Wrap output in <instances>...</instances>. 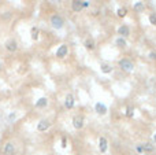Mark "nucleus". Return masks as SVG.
<instances>
[{
  "label": "nucleus",
  "mask_w": 156,
  "mask_h": 155,
  "mask_svg": "<svg viewBox=\"0 0 156 155\" xmlns=\"http://www.w3.org/2000/svg\"><path fill=\"white\" fill-rule=\"evenodd\" d=\"M76 106V98H74L73 93H67L65 98V107L66 110H73Z\"/></svg>",
  "instance_id": "6"
},
{
  "label": "nucleus",
  "mask_w": 156,
  "mask_h": 155,
  "mask_svg": "<svg viewBox=\"0 0 156 155\" xmlns=\"http://www.w3.org/2000/svg\"><path fill=\"white\" fill-rule=\"evenodd\" d=\"M125 115L126 117H133L134 115V109H133L132 106H126V109H125Z\"/></svg>",
  "instance_id": "22"
},
{
  "label": "nucleus",
  "mask_w": 156,
  "mask_h": 155,
  "mask_svg": "<svg viewBox=\"0 0 156 155\" xmlns=\"http://www.w3.org/2000/svg\"><path fill=\"white\" fill-rule=\"evenodd\" d=\"M148 19H149V23L154 25V26H156V13H151V14H149Z\"/></svg>",
  "instance_id": "24"
},
{
  "label": "nucleus",
  "mask_w": 156,
  "mask_h": 155,
  "mask_svg": "<svg viewBox=\"0 0 156 155\" xmlns=\"http://www.w3.org/2000/svg\"><path fill=\"white\" fill-rule=\"evenodd\" d=\"M49 2H54V3H60L62 0H49Z\"/></svg>",
  "instance_id": "28"
},
{
  "label": "nucleus",
  "mask_w": 156,
  "mask_h": 155,
  "mask_svg": "<svg viewBox=\"0 0 156 155\" xmlns=\"http://www.w3.org/2000/svg\"><path fill=\"white\" fill-rule=\"evenodd\" d=\"M118 66L121 67L122 71H126V73H132L133 70H134V63H133L132 59H129V58H123V59L119 60Z\"/></svg>",
  "instance_id": "1"
},
{
  "label": "nucleus",
  "mask_w": 156,
  "mask_h": 155,
  "mask_svg": "<svg viewBox=\"0 0 156 155\" xmlns=\"http://www.w3.org/2000/svg\"><path fill=\"white\" fill-rule=\"evenodd\" d=\"M38 36H40V29L37 26H33L32 27V40L33 41H37L38 40Z\"/></svg>",
  "instance_id": "20"
},
{
  "label": "nucleus",
  "mask_w": 156,
  "mask_h": 155,
  "mask_svg": "<svg viewBox=\"0 0 156 155\" xmlns=\"http://www.w3.org/2000/svg\"><path fill=\"white\" fill-rule=\"evenodd\" d=\"M99 151L101 154H105L108 151V140L104 136L99 137Z\"/></svg>",
  "instance_id": "9"
},
{
  "label": "nucleus",
  "mask_w": 156,
  "mask_h": 155,
  "mask_svg": "<svg viewBox=\"0 0 156 155\" xmlns=\"http://www.w3.org/2000/svg\"><path fill=\"white\" fill-rule=\"evenodd\" d=\"M83 47H85L88 51H93V49L96 48V43H94V40L92 37H88L83 40Z\"/></svg>",
  "instance_id": "14"
},
{
  "label": "nucleus",
  "mask_w": 156,
  "mask_h": 155,
  "mask_svg": "<svg viewBox=\"0 0 156 155\" xmlns=\"http://www.w3.org/2000/svg\"><path fill=\"white\" fill-rule=\"evenodd\" d=\"M93 109H94V111H96L97 115H105L108 113V107L105 106L103 102H96L94 106H93Z\"/></svg>",
  "instance_id": "4"
},
{
  "label": "nucleus",
  "mask_w": 156,
  "mask_h": 155,
  "mask_svg": "<svg viewBox=\"0 0 156 155\" xmlns=\"http://www.w3.org/2000/svg\"><path fill=\"white\" fill-rule=\"evenodd\" d=\"M3 154L4 155H14L15 154V146L11 142H7L3 146Z\"/></svg>",
  "instance_id": "11"
},
{
  "label": "nucleus",
  "mask_w": 156,
  "mask_h": 155,
  "mask_svg": "<svg viewBox=\"0 0 156 155\" xmlns=\"http://www.w3.org/2000/svg\"><path fill=\"white\" fill-rule=\"evenodd\" d=\"M134 150H136V153H137L138 155H145V153H144V148H143V144H141V143L136 144Z\"/></svg>",
  "instance_id": "23"
},
{
  "label": "nucleus",
  "mask_w": 156,
  "mask_h": 155,
  "mask_svg": "<svg viewBox=\"0 0 156 155\" xmlns=\"http://www.w3.org/2000/svg\"><path fill=\"white\" fill-rule=\"evenodd\" d=\"M133 8H134L136 13H143V11L145 10V5H144V3H143V2H137V3H134Z\"/></svg>",
  "instance_id": "19"
},
{
  "label": "nucleus",
  "mask_w": 156,
  "mask_h": 155,
  "mask_svg": "<svg viewBox=\"0 0 156 155\" xmlns=\"http://www.w3.org/2000/svg\"><path fill=\"white\" fill-rule=\"evenodd\" d=\"M56 55L59 59H65L66 56L69 55V47H67V44H60L59 47H58V49H56Z\"/></svg>",
  "instance_id": "5"
},
{
  "label": "nucleus",
  "mask_w": 156,
  "mask_h": 155,
  "mask_svg": "<svg viewBox=\"0 0 156 155\" xmlns=\"http://www.w3.org/2000/svg\"><path fill=\"white\" fill-rule=\"evenodd\" d=\"M47 104H48V99H47L45 96H43V98H38L37 100H36L34 106L37 107V109H44V107H47Z\"/></svg>",
  "instance_id": "17"
},
{
  "label": "nucleus",
  "mask_w": 156,
  "mask_h": 155,
  "mask_svg": "<svg viewBox=\"0 0 156 155\" xmlns=\"http://www.w3.org/2000/svg\"><path fill=\"white\" fill-rule=\"evenodd\" d=\"M143 144V148H144V153L145 154H152L156 151V147L154 143H149V142H145V143H141Z\"/></svg>",
  "instance_id": "15"
},
{
  "label": "nucleus",
  "mask_w": 156,
  "mask_h": 155,
  "mask_svg": "<svg viewBox=\"0 0 156 155\" xmlns=\"http://www.w3.org/2000/svg\"><path fill=\"white\" fill-rule=\"evenodd\" d=\"M60 144H62V148H66V147H67V137H66V136H62V142H60Z\"/></svg>",
  "instance_id": "25"
},
{
  "label": "nucleus",
  "mask_w": 156,
  "mask_h": 155,
  "mask_svg": "<svg viewBox=\"0 0 156 155\" xmlns=\"http://www.w3.org/2000/svg\"><path fill=\"white\" fill-rule=\"evenodd\" d=\"M116 15H118L119 18H126V15H127V8H126V7H119L118 10H116Z\"/></svg>",
  "instance_id": "21"
},
{
  "label": "nucleus",
  "mask_w": 156,
  "mask_h": 155,
  "mask_svg": "<svg viewBox=\"0 0 156 155\" xmlns=\"http://www.w3.org/2000/svg\"><path fill=\"white\" fill-rule=\"evenodd\" d=\"M49 23H51V26L54 27V29L60 30L65 27V19H63V16L55 14V15H52L51 18H49Z\"/></svg>",
  "instance_id": "2"
},
{
  "label": "nucleus",
  "mask_w": 156,
  "mask_h": 155,
  "mask_svg": "<svg viewBox=\"0 0 156 155\" xmlns=\"http://www.w3.org/2000/svg\"><path fill=\"white\" fill-rule=\"evenodd\" d=\"M116 33H118L119 37H123V38H127L130 36V27L127 26L126 23L121 25V26L118 27V30H116Z\"/></svg>",
  "instance_id": "8"
},
{
  "label": "nucleus",
  "mask_w": 156,
  "mask_h": 155,
  "mask_svg": "<svg viewBox=\"0 0 156 155\" xmlns=\"http://www.w3.org/2000/svg\"><path fill=\"white\" fill-rule=\"evenodd\" d=\"M71 10L74 13H80L83 10V0H71Z\"/></svg>",
  "instance_id": "12"
},
{
  "label": "nucleus",
  "mask_w": 156,
  "mask_h": 155,
  "mask_svg": "<svg viewBox=\"0 0 156 155\" xmlns=\"http://www.w3.org/2000/svg\"><path fill=\"white\" fill-rule=\"evenodd\" d=\"M49 128H51V122H49L48 120H40V121H38V124H37V126H36L37 132H40V133L47 132Z\"/></svg>",
  "instance_id": "7"
},
{
  "label": "nucleus",
  "mask_w": 156,
  "mask_h": 155,
  "mask_svg": "<svg viewBox=\"0 0 156 155\" xmlns=\"http://www.w3.org/2000/svg\"><path fill=\"white\" fill-rule=\"evenodd\" d=\"M4 47H5V49H7L8 52H11V54H12V52H15L16 49H18V43H16V40L11 38V40L5 41Z\"/></svg>",
  "instance_id": "10"
},
{
  "label": "nucleus",
  "mask_w": 156,
  "mask_h": 155,
  "mask_svg": "<svg viewBox=\"0 0 156 155\" xmlns=\"http://www.w3.org/2000/svg\"><path fill=\"white\" fill-rule=\"evenodd\" d=\"M152 139H154V143L156 144V133H154V136H152Z\"/></svg>",
  "instance_id": "27"
},
{
  "label": "nucleus",
  "mask_w": 156,
  "mask_h": 155,
  "mask_svg": "<svg viewBox=\"0 0 156 155\" xmlns=\"http://www.w3.org/2000/svg\"><path fill=\"white\" fill-rule=\"evenodd\" d=\"M100 70H101L103 74H110V73H112L114 66L108 62H101L100 63Z\"/></svg>",
  "instance_id": "13"
},
{
  "label": "nucleus",
  "mask_w": 156,
  "mask_h": 155,
  "mask_svg": "<svg viewBox=\"0 0 156 155\" xmlns=\"http://www.w3.org/2000/svg\"><path fill=\"white\" fill-rule=\"evenodd\" d=\"M114 43H115V45L118 47L119 49H125L127 47V40H126V38H123V37H119V36L115 38V41H114Z\"/></svg>",
  "instance_id": "16"
},
{
  "label": "nucleus",
  "mask_w": 156,
  "mask_h": 155,
  "mask_svg": "<svg viewBox=\"0 0 156 155\" xmlns=\"http://www.w3.org/2000/svg\"><path fill=\"white\" fill-rule=\"evenodd\" d=\"M148 56H149V59H152V60H155V62H156V52H155V51H151V52H149Z\"/></svg>",
  "instance_id": "26"
},
{
  "label": "nucleus",
  "mask_w": 156,
  "mask_h": 155,
  "mask_svg": "<svg viewBox=\"0 0 156 155\" xmlns=\"http://www.w3.org/2000/svg\"><path fill=\"white\" fill-rule=\"evenodd\" d=\"M0 69H2V63H0Z\"/></svg>",
  "instance_id": "29"
},
{
  "label": "nucleus",
  "mask_w": 156,
  "mask_h": 155,
  "mask_svg": "<svg viewBox=\"0 0 156 155\" xmlns=\"http://www.w3.org/2000/svg\"><path fill=\"white\" fill-rule=\"evenodd\" d=\"M5 118H7V121L10 124H12V122H15V121H16V118H18V114H16V111H10Z\"/></svg>",
  "instance_id": "18"
},
{
  "label": "nucleus",
  "mask_w": 156,
  "mask_h": 155,
  "mask_svg": "<svg viewBox=\"0 0 156 155\" xmlns=\"http://www.w3.org/2000/svg\"><path fill=\"white\" fill-rule=\"evenodd\" d=\"M71 124H73V128L74 129L81 131V129L85 126V120H83L82 115H74L73 120H71Z\"/></svg>",
  "instance_id": "3"
}]
</instances>
